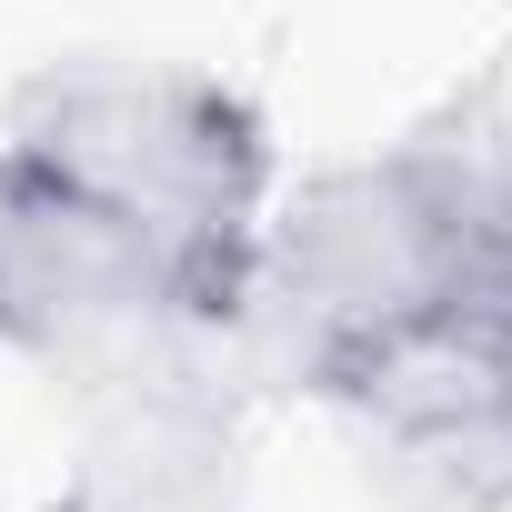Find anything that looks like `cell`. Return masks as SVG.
<instances>
[{
    "mask_svg": "<svg viewBox=\"0 0 512 512\" xmlns=\"http://www.w3.org/2000/svg\"><path fill=\"white\" fill-rule=\"evenodd\" d=\"M41 512H231V472H221L211 432H181L171 412H151L131 452H101V472Z\"/></svg>",
    "mask_w": 512,
    "mask_h": 512,
    "instance_id": "5",
    "label": "cell"
},
{
    "mask_svg": "<svg viewBox=\"0 0 512 512\" xmlns=\"http://www.w3.org/2000/svg\"><path fill=\"white\" fill-rule=\"evenodd\" d=\"M201 342L211 332L151 272V251L0 141V352L61 382H171Z\"/></svg>",
    "mask_w": 512,
    "mask_h": 512,
    "instance_id": "3",
    "label": "cell"
},
{
    "mask_svg": "<svg viewBox=\"0 0 512 512\" xmlns=\"http://www.w3.org/2000/svg\"><path fill=\"white\" fill-rule=\"evenodd\" d=\"M502 251H512V131L492 121V101H452L442 121L272 191L221 342L251 352L262 382L312 392V372L342 362L352 342L442 312L462 292H492Z\"/></svg>",
    "mask_w": 512,
    "mask_h": 512,
    "instance_id": "1",
    "label": "cell"
},
{
    "mask_svg": "<svg viewBox=\"0 0 512 512\" xmlns=\"http://www.w3.org/2000/svg\"><path fill=\"white\" fill-rule=\"evenodd\" d=\"M312 402L342 412L392 472L432 482L452 512H512V312L462 292L412 312L312 372Z\"/></svg>",
    "mask_w": 512,
    "mask_h": 512,
    "instance_id": "4",
    "label": "cell"
},
{
    "mask_svg": "<svg viewBox=\"0 0 512 512\" xmlns=\"http://www.w3.org/2000/svg\"><path fill=\"white\" fill-rule=\"evenodd\" d=\"M482 302H502V312H512V251H502V272H492V292H482Z\"/></svg>",
    "mask_w": 512,
    "mask_h": 512,
    "instance_id": "6",
    "label": "cell"
},
{
    "mask_svg": "<svg viewBox=\"0 0 512 512\" xmlns=\"http://www.w3.org/2000/svg\"><path fill=\"white\" fill-rule=\"evenodd\" d=\"M0 141L71 181L101 221H121L211 342L231 332L262 211L282 191L272 121L231 81L181 61H51L11 91Z\"/></svg>",
    "mask_w": 512,
    "mask_h": 512,
    "instance_id": "2",
    "label": "cell"
}]
</instances>
